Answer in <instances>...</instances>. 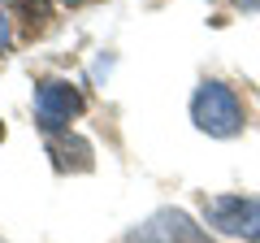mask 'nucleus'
I'll return each mask as SVG.
<instances>
[{
	"label": "nucleus",
	"mask_w": 260,
	"mask_h": 243,
	"mask_svg": "<svg viewBox=\"0 0 260 243\" xmlns=\"http://www.w3.org/2000/svg\"><path fill=\"white\" fill-rule=\"evenodd\" d=\"M191 122L208 139H234L247 131V104L225 78H200L191 92Z\"/></svg>",
	"instance_id": "f257e3e1"
},
{
	"label": "nucleus",
	"mask_w": 260,
	"mask_h": 243,
	"mask_svg": "<svg viewBox=\"0 0 260 243\" xmlns=\"http://www.w3.org/2000/svg\"><path fill=\"white\" fill-rule=\"evenodd\" d=\"M200 222L213 234L239 243H260V196H239V191H221V196H204Z\"/></svg>",
	"instance_id": "f03ea898"
},
{
	"label": "nucleus",
	"mask_w": 260,
	"mask_h": 243,
	"mask_svg": "<svg viewBox=\"0 0 260 243\" xmlns=\"http://www.w3.org/2000/svg\"><path fill=\"white\" fill-rule=\"evenodd\" d=\"M30 109H35V126L52 139V135H65L83 117L87 100L78 92V83H70V78H39L35 96H30Z\"/></svg>",
	"instance_id": "7ed1b4c3"
},
{
	"label": "nucleus",
	"mask_w": 260,
	"mask_h": 243,
	"mask_svg": "<svg viewBox=\"0 0 260 243\" xmlns=\"http://www.w3.org/2000/svg\"><path fill=\"white\" fill-rule=\"evenodd\" d=\"M121 243H217V234L186 208H156L139 226H130Z\"/></svg>",
	"instance_id": "20e7f679"
},
{
	"label": "nucleus",
	"mask_w": 260,
	"mask_h": 243,
	"mask_svg": "<svg viewBox=\"0 0 260 243\" xmlns=\"http://www.w3.org/2000/svg\"><path fill=\"white\" fill-rule=\"evenodd\" d=\"M48 152H52V165L61 169H70V174H83V169H91V143L83 139V135H74V131H65V135H52L48 139Z\"/></svg>",
	"instance_id": "39448f33"
},
{
	"label": "nucleus",
	"mask_w": 260,
	"mask_h": 243,
	"mask_svg": "<svg viewBox=\"0 0 260 243\" xmlns=\"http://www.w3.org/2000/svg\"><path fill=\"white\" fill-rule=\"evenodd\" d=\"M13 39H18V31H13V13H9V5L0 0V56L13 52Z\"/></svg>",
	"instance_id": "423d86ee"
},
{
	"label": "nucleus",
	"mask_w": 260,
	"mask_h": 243,
	"mask_svg": "<svg viewBox=\"0 0 260 243\" xmlns=\"http://www.w3.org/2000/svg\"><path fill=\"white\" fill-rule=\"evenodd\" d=\"M5 5H13V9H30V5H39V0H5Z\"/></svg>",
	"instance_id": "0eeeda50"
},
{
	"label": "nucleus",
	"mask_w": 260,
	"mask_h": 243,
	"mask_svg": "<svg viewBox=\"0 0 260 243\" xmlns=\"http://www.w3.org/2000/svg\"><path fill=\"white\" fill-rule=\"evenodd\" d=\"M239 9H260V0H234Z\"/></svg>",
	"instance_id": "6e6552de"
},
{
	"label": "nucleus",
	"mask_w": 260,
	"mask_h": 243,
	"mask_svg": "<svg viewBox=\"0 0 260 243\" xmlns=\"http://www.w3.org/2000/svg\"><path fill=\"white\" fill-rule=\"evenodd\" d=\"M56 5H65V9H78V5H87V0H56Z\"/></svg>",
	"instance_id": "1a4fd4ad"
}]
</instances>
